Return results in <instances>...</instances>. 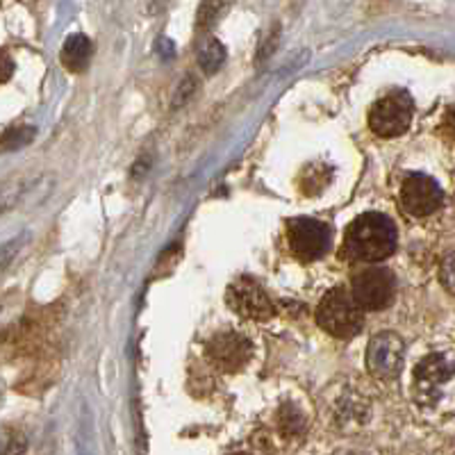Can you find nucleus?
Wrapping results in <instances>:
<instances>
[{"instance_id":"15","label":"nucleus","mask_w":455,"mask_h":455,"mask_svg":"<svg viewBox=\"0 0 455 455\" xmlns=\"http://www.w3.org/2000/svg\"><path fill=\"white\" fill-rule=\"evenodd\" d=\"M3 62H5V73H3V80H10V73H12V64L10 60H7V55L3 57Z\"/></svg>"},{"instance_id":"12","label":"nucleus","mask_w":455,"mask_h":455,"mask_svg":"<svg viewBox=\"0 0 455 455\" xmlns=\"http://www.w3.org/2000/svg\"><path fill=\"white\" fill-rule=\"evenodd\" d=\"M223 60H226V48L219 42H214V39H210V42L203 46V51L198 52V62H201V67L205 68L207 73L217 71L223 64Z\"/></svg>"},{"instance_id":"11","label":"nucleus","mask_w":455,"mask_h":455,"mask_svg":"<svg viewBox=\"0 0 455 455\" xmlns=\"http://www.w3.org/2000/svg\"><path fill=\"white\" fill-rule=\"evenodd\" d=\"M92 42L84 35H71L64 42L62 48V64L71 73H83L87 64L92 62Z\"/></svg>"},{"instance_id":"3","label":"nucleus","mask_w":455,"mask_h":455,"mask_svg":"<svg viewBox=\"0 0 455 455\" xmlns=\"http://www.w3.org/2000/svg\"><path fill=\"white\" fill-rule=\"evenodd\" d=\"M412 112L414 105L408 92L387 93L378 103H373L371 112H369V125L378 137L392 140V137L403 135L410 128Z\"/></svg>"},{"instance_id":"16","label":"nucleus","mask_w":455,"mask_h":455,"mask_svg":"<svg viewBox=\"0 0 455 455\" xmlns=\"http://www.w3.org/2000/svg\"><path fill=\"white\" fill-rule=\"evenodd\" d=\"M335 455H364V453H357V451H337Z\"/></svg>"},{"instance_id":"9","label":"nucleus","mask_w":455,"mask_h":455,"mask_svg":"<svg viewBox=\"0 0 455 455\" xmlns=\"http://www.w3.org/2000/svg\"><path fill=\"white\" fill-rule=\"evenodd\" d=\"M403 339L396 332H378L367 348V369L373 378L394 380L403 367Z\"/></svg>"},{"instance_id":"7","label":"nucleus","mask_w":455,"mask_h":455,"mask_svg":"<svg viewBox=\"0 0 455 455\" xmlns=\"http://www.w3.org/2000/svg\"><path fill=\"white\" fill-rule=\"evenodd\" d=\"M226 303L235 315L251 321H269L275 315L274 300L262 290V284L255 283L249 275H242L228 284Z\"/></svg>"},{"instance_id":"1","label":"nucleus","mask_w":455,"mask_h":455,"mask_svg":"<svg viewBox=\"0 0 455 455\" xmlns=\"http://www.w3.org/2000/svg\"><path fill=\"white\" fill-rule=\"evenodd\" d=\"M398 230L385 214L367 212L348 223L339 255L348 262H380L396 251Z\"/></svg>"},{"instance_id":"14","label":"nucleus","mask_w":455,"mask_h":455,"mask_svg":"<svg viewBox=\"0 0 455 455\" xmlns=\"http://www.w3.org/2000/svg\"><path fill=\"white\" fill-rule=\"evenodd\" d=\"M440 130L446 140L455 141V105H451V108L446 109L444 119H442V124H440Z\"/></svg>"},{"instance_id":"5","label":"nucleus","mask_w":455,"mask_h":455,"mask_svg":"<svg viewBox=\"0 0 455 455\" xmlns=\"http://www.w3.org/2000/svg\"><path fill=\"white\" fill-rule=\"evenodd\" d=\"M455 376V357L451 353H430L414 367L412 394L421 405H433L440 398L442 385Z\"/></svg>"},{"instance_id":"13","label":"nucleus","mask_w":455,"mask_h":455,"mask_svg":"<svg viewBox=\"0 0 455 455\" xmlns=\"http://www.w3.org/2000/svg\"><path fill=\"white\" fill-rule=\"evenodd\" d=\"M440 280L451 294H455V251L446 253L440 262Z\"/></svg>"},{"instance_id":"8","label":"nucleus","mask_w":455,"mask_h":455,"mask_svg":"<svg viewBox=\"0 0 455 455\" xmlns=\"http://www.w3.org/2000/svg\"><path fill=\"white\" fill-rule=\"evenodd\" d=\"M444 203L442 187L424 173H410L401 185V207L414 219L430 217Z\"/></svg>"},{"instance_id":"4","label":"nucleus","mask_w":455,"mask_h":455,"mask_svg":"<svg viewBox=\"0 0 455 455\" xmlns=\"http://www.w3.org/2000/svg\"><path fill=\"white\" fill-rule=\"evenodd\" d=\"M287 243L300 262H315L331 249V228L310 217H296L287 223Z\"/></svg>"},{"instance_id":"17","label":"nucleus","mask_w":455,"mask_h":455,"mask_svg":"<svg viewBox=\"0 0 455 455\" xmlns=\"http://www.w3.org/2000/svg\"><path fill=\"white\" fill-rule=\"evenodd\" d=\"M237 455H243V453H237Z\"/></svg>"},{"instance_id":"6","label":"nucleus","mask_w":455,"mask_h":455,"mask_svg":"<svg viewBox=\"0 0 455 455\" xmlns=\"http://www.w3.org/2000/svg\"><path fill=\"white\" fill-rule=\"evenodd\" d=\"M351 294L363 310H385L396 294V278L385 267H371L353 275Z\"/></svg>"},{"instance_id":"10","label":"nucleus","mask_w":455,"mask_h":455,"mask_svg":"<svg viewBox=\"0 0 455 455\" xmlns=\"http://www.w3.org/2000/svg\"><path fill=\"white\" fill-rule=\"evenodd\" d=\"M207 357L219 371L237 373L253 357V344L239 332H219V335L207 341Z\"/></svg>"},{"instance_id":"2","label":"nucleus","mask_w":455,"mask_h":455,"mask_svg":"<svg viewBox=\"0 0 455 455\" xmlns=\"http://www.w3.org/2000/svg\"><path fill=\"white\" fill-rule=\"evenodd\" d=\"M316 323L337 339H351L364 326L363 307L357 306L351 291L335 287L319 300Z\"/></svg>"}]
</instances>
